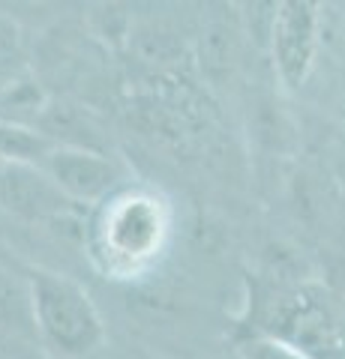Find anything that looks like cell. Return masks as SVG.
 I'll list each match as a JSON object with an SVG mask.
<instances>
[{"label": "cell", "instance_id": "cell-1", "mask_svg": "<svg viewBox=\"0 0 345 359\" xmlns=\"http://www.w3.org/2000/svg\"><path fill=\"white\" fill-rule=\"evenodd\" d=\"M37 344L54 359H87L105 341V323L91 294L70 276L30 273Z\"/></svg>", "mask_w": 345, "mask_h": 359}, {"label": "cell", "instance_id": "cell-2", "mask_svg": "<svg viewBox=\"0 0 345 359\" xmlns=\"http://www.w3.org/2000/svg\"><path fill=\"white\" fill-rule=\"evenodd\" d=\"M169 231V212L148 192H124L105 201L99 222V245L111 269H136L148 264Z\"/></svg>", "mask_w": 345, "mask_h": 359}, {"label": "cell", "instance_id": "cell-3", "mask_svg": "<svg viewBox=\"0 0 345 359\" xmlns=\"http://www.w3.org/2000/svg\"><path fill=\"white\" fill-rule=\"evenodd\" d=\"M271 57L276 78L285 90H300L315 66L318 36H321V13L318 4L309 0H285L273 6L271 15Z\"/></svg>", "mask_w": 345, "mask_h": 359}, {"label": "cell", "instance_id": "cell-4", "mask_svg": "<svg viewBox=\"0 0 345 359\" xmlns=\"http://www.w3.org/2000/svg\"><path fill=\"white\" fill-rule=\"evenodd\" d=\"M39 168L72 204H99L117 195L124 171L115 159L84 147H51Z\"/></svg>", "mask_w": 345, "mask_h": 359}, {"label": "cell", "instance_id": "cell-5", "mask_svg": "<svg viewBox=\"0 0 345 359\" xmlns=\"http://www.w3.org/2000/svg\"><path fill=\"white\" fill-rule=\"evenodd\" d=\"M0 207L27 222H48L70 212L72 201L39 165L0 162Z\"/></svg>", "mask_w": 345, "mask_h": 359}, {"label": "cell", "instance_id": "cell-6", "mask_svg": "<svg viewBox=\"0 0 345 359\" xmlns=\"http://www.w3.org/2000/svg\"><path fill=\"white\" fill-rule=\"evenodd\" d=\"M0 332L6 339L37 341L30 278H18L4 266H0Z\"/></svg>", "mask_w": 345, "mask_h": 359}, {"label": "cell", "instance_id": "cell-7", "mask_svg": "<svg viewBox=\"0 0 345 359\" xmlns=\"http://www.w3.org/2000/svg\"><path fill=\"white\" fill-rule=\"evenodd\" d=\"M237 359H315V356L304 353L300 347L276 339V335H259V339L240 344Z\"/></svg>", "mask_w": 345, "mask_h": 359}, {"label": "cell", "instance_id": "cell-8", "mask_svg": "<svg viewBox=\"0 0 345 359\" xmlns=\"http://www.w3.org/2000/svg\"><path fill=\"white\" fill-rule=\"evenodd\" d=\"M214 359H222V356H214Z\"/></svg>", "mask_w": 345, "mask_h": 359}]
</instances>
